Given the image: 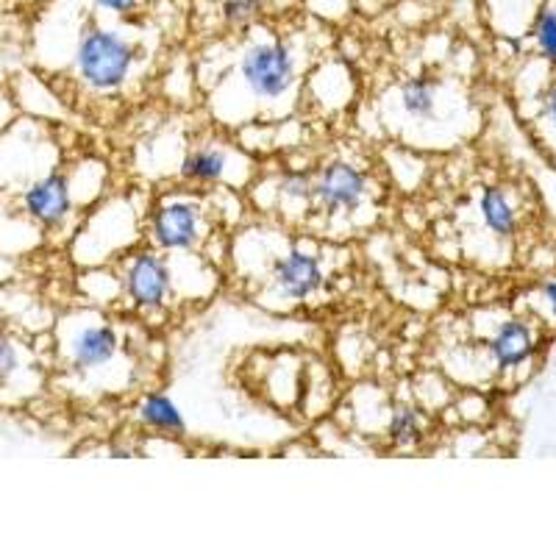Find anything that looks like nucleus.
Listing matches in <instances>:
<instances>
[{"label": "nucleus", "instance_id": "5", "mask_svg": "<svg viewBox=\"0 0 556 556\" xmlns=\"http://www.w3.org/2000/svg\"><path fill=\"white\" fill-rule=\"evenodd\" d=\"M117 278H121L123 301H128V306L146 320L165 317L178 301L170 256L153 245H139L123 253L117 260Z\"/></svg>", "mask_w": 556, "mask_h": 556}, {"label": "nucleus", "instance_id": "9", "mask_svg": "<svg viewBox=\"0 0 556 556\" xmlns=\"http://www.w3.org/2000/svg\"><path fill=\"white\" fill-rule=\"evenodd\" d=\"M235 165H251L245 153L231 148V142L220 139H203L187 148L178 162V178L187 187L195 190H208V187H231L237 184Z\"/></svg>", "mask_w": 556, "mask_h": 556}, {"label": "nucleus", "instance_id": "18", "mask_svg": "<svg viewBox=\"0 0 556 556\" xmlns=\"http://www.w3.org/2000/svg\"><path fill=\"white\" fill-rule=\"evenodd\" d=\"M89 12L109 20H131L142 9V0H84Z\"/></svg>", "mask_w": 556, "mask_h": 556}, {"label": "nucleus", "instance_id": "12", "mask_svg": "<svg viewBox=\"0 0 556 556\" xmlns=\"http://www.w3.org/2000/svg\"><path fill=\"white\" fill-rule=\"evenodd\" d=\"M137 420L146 431L176 440L187 434V417L167 392H148L137 404Z\"/></svg>", "mask_w": 556, "mask_h": 556}, {"label": "nucleus", "instance_id": "6", "mask_svg": "<svg viewBox=\"0 0 556 556\" xmlns=\"http://www.w3.org/2000/svg\"><path fill=\"white\" fill-rule=\"evenodd\" d=\"M329 287V267L317 248L292 242L267 262L265 290L273 301L287 306L306 304Z\"/></svg>", "mask_w": 556, "mask_h": 556}, {"label": "nucleus", "instance_id": "21", "mask_svg": "<svg viewBox=\"0 0 556 556\" xmlns=\"http://www.w3.org/2000/svg\"><path fill=\"white\" fill-rule=\"evenodd\" d=\"M545 301H548L551 312L556 315V281H548V285H545Z\"/></svg>", "mask_w": 556, "mask_h": 556}, {"label": "nucleus", "instance_id": "22", "mask_svg": "<svg viewBox=\"0 0 556 556\" xmlns=\"http://www.w3.org/2000/svg\"><path fill=\"white\" fill-rule=\"evenodd\" d=\"M20 3H31V0H20Z\"/></svg>", "mask_w": 556, "mask_h": 556}, {"label": "nucleus", "instance_id": "4", "mask_svg": "<svg viewBox=\"0 0 556 556\" xmlns=\"http://www.w3.org/2000/svg\"><path fill=\"white\" fill-rule=\"evenodd\" d=\"M374 176L362 162L334 156L312 173V215L329 226H345L374 201Z\"/></svg>", "mask_w": 556, "mask_h": 556}, {"label": "nucleus", "instance_id": "2", "mask_svg": "<svg viewBox=\"0 0 556 556\" xmlns=\"http://www.w3.org/2000/svg\"><path fill=\"white\" fill-rule=\"evenodd\" d=\"M242 39L240 53L231 67V81L240 96L253 103L256 112H285L287 103L295 101L301 87V51L290 37L267 34V37Z\"/></svg>", "mask_w": 556, "mask_h": 556}, {"label": "nucleus", "instance_id": "19", "mask_svg": "<svg viewBox=\"0 0 556 556\" xmlns=\"http://www.w3.org/2000/svg\"><path fill=\"white\" fill-rule=\"evenodd\" d=\"M538 48L548 62H556V9H545L538 20Z\"/></svg>", "mask_w": 556, "mask_h": 556}, {"label": "nucleus", "instance_id": "10", "mask_svg": "<svg viewBox=\"0 0 556 556\" xmlns=\"http://www.w3.org/2000/svg\"><path fill=\"white\" fill-rule=\"evenodd\" d=\"M443 84L434 76H409L399 87V112L404 121L415 128H426L434 123L437 109H440Z\"/></svg>", "mask_w": 556, "mask_h": 556}, {"label": "nucleus", "instance_id": "7", "mask_svg": "<svg viewBox=\"0 0 556 556\" xmlns=\"http://www.w3.org/2000/svg\"><path fill=\"white\" fill-rule=\"evenodd\" d=\"M123 334L106 317L70 323L62 334V356L76 379L89 381L121 359Z\"/></svg>", "mask_w": 556, "mask_h": 556}, {"label": "nucleus", "instance_id": "20", "mask_svg": "<svg viewBox=\"0 0 556 556\" xmlns=\"http://www.w3.org/2000/svg\"><path fill=\"white\" fill-rule=\"evenodd\" d=\"M545 112H548L551 121L556 123V84L548 89V96H545Z\"/></svg>", "mask_w": 556, "mask_h": 556}, {"label": "nucleus", "instance_id": "14", "mask_svg": "<svg viewBox=\"0 0 556 556\" xmlns=\"http://www.w3.org/2000/svg\"><path fill=\"white\" fill-rule=\"evenodd\" d=\"M426 420L424 412L417 409L409 401H399L390 406V417H387V440L395 448H415L424 443Z\"/></svg>", "mask_w": 556, "mask_h": 556}, {"label": "nucleus", "instance_id": "11", "mask_svg": "<svg viewBox=\"0 0 556 556\" xmlns=\"http://www.w3.org/2000/svg\"><path fill=\"white\" fill-rule=\"evenodd\" d=\"M273 208L285 220L301 223L312 212V173L285 170L270 184Z\"/></svg>", "mask_w": 556, "mask_h": 556}, {"label": "nucleus", "instance_id": "15", "mask_svg": "<svg viewBox=\"0 0 556 556\" xmlns=\"http://www.w3.org/2000/svg\"><path fill=\"white\" fill-rule=\"evenodd\" d=\"M479 212L484 226L493 231L495 237L506 240V237L515 235V228H518V215H515L513 203L506 198L504 190L498 187H486L479 198Z\"/></svg>", "mask_w": 556, "mask_h": 556}, {"label": "nucleus", "instance_id": "17", "mask_svg": "<svg viewBox=\"0 0 556 556\" xmlns=\"http://www.w3.org/2000/svg\"><path fill=\"white\" fill-rule=\"evenodd\" d=\"M23 374V351L17 342L0 329V387L12 384Z\"/></svg>", "mask_w": 556, "mask_h": 556}, {"label": "nucleus", "instance_id": "16", "mask_svg": "<svg viewBox=\"0 0 556 556\" xmlns=\"http://www.w3.org/2000/svg\"><path fill=\"white\" fill-rule=\"evenodd\" d=\"M265 12V0H226L223 3V20L231 31H251L262 20Z\"/></svg>", "mask_w": 556, "mask_h": 556}, {"label": "nucleus", "instance_id": "1", "mask_svg": "<svg viewBox=\"0 0 556 556\" xmlns=\"http://www.w3.org/2000/svg\"><path fill=\"white\" fill-rule=\"evenodd\" d=\"M121 23L123 20H109L96 12L78 20L70 48V73L92 98H117L126 92L146 59V45Z\"/></svg>", "mask_w": 556, "mask_h": 556}, {"label": "nucleus", "instance_id": "3", "mask_svg": "<svg viewBox=\"0 0 556 556\" xmlns=\"http://www.w3.org/2000/svg\"><path fill=\"white\" fill-rule=\"evenodd\" d=\"M146 240L167 256L203 253V245L212 240V208L206 198L195 192L159 198L146 215Z\"/></svg>", "mask_w": 556, "mask_h": 556}, {"label": "nucleus", "instance_id": "13", "mask_svg": "<svg viewBox=\"0 0 556 556\" xmlns=\"http://www.w3.org/2000/svg\"><path fill=\"white\" fill-rule=\"evenodd\" d=\"M490 356H493L498 370H513L520 367L534 351V337L523 320H506L501 323L498 331L490 340Z\"/></svg>", "mask_w": 556, "mask_h": 556}, {"label": "nucleus", "instance_id": "8", "mask_svg": "<svg viewBox=\"0 0 556 556\" xmlns=\"http://www.w3.org/2000/svg\"><path fill=\"white\" fill-rule=\"evenodd\" d=\"M76 192L67 173L48 170L17 190V212L28 217L42 235L67 231L76 220Z\"/></svg>", "mask_w": 556, "mask_h": 556}]
</instances>
